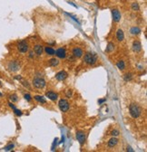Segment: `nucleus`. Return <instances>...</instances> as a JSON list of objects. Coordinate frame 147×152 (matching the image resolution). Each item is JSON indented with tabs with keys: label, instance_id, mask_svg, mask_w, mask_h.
<instances>
[{
	"label": "nucleus",
	"instance_id": "7ed1b4c3",
	"mask_svg": "<svg viewBox=\"0 0 147 152\" xmlns=\"http://www.w3.org/2000/svg\"><path fill=\"white\" fill-rule=\"evenodd\" d=\"M33 85L36 89H43L46 86V81L42 78H35L33 80Z\"/></svg>",
	"mask_w": 147,
	"mask_h": 152
},
{
	"label": "nucleus",
	"instance_id": "b1692460",
	"mask_svg": "<svg viewBox=\"0 0 147 152\" xmlns=\"http://www.w3.org/2000/svg\"><path fill=\"white\" fill-rule=\"evenodd\" d=\"M132 9L134 11H138L139 10V5L137 3H133L132 4Z\"/></svg>",
	"mask_w": 147,
	"mask_h": 152
},
{
	"label": "nucleus",
	"instance_id": "1a4fd4ad",
	"mask_svg": "<svg viewBox=\"0 0 147 152\" xmlns=\"http://www.w3.org/2000/svg\"><path fill=\"white\" fill-rule=\"evenodd\" d=\"M112 15H113V19L114 22H119L121 20V14L117 9H113L112 10Z\"/></svg>",
	"mask_w": 147,
	"mask_h": 152
},
{
	"label": "nucleus",
	"instance_id": "a878e982",
	"mask_svg": "<svg viewBox=\"0 0 147 152\" xmlns=\"http://www.w3.org/2000/svg\"><path fill=\"white\" fill-rule=\"evenodd\" d=\"M111 134H112V136L116 137V136H118V135L120 134V132H119V130H114L111 132Z\"/></svg>",
	"mask_w": 147,
	"mask_h": 152
},
{
	"label": "nucleus",
	"instance_id": "423d86ee",
	"mask_svg": "<svg viewBox=\"0 0 147 152\" xmlns=\"http://www.w3.org/2000/svg\"><path fill=\"white\" fill-rule=\"evenodd\" d=\"M17 49L20 53H26L28 51V45L27 43L25 41H22L20 42L18 45H17Z\"/></svg>",
	"mask_w": 147,
	"mask_h": 152
},
{
	"label": "nucleus",
	"instance_id": "f257e3e1",
	"mask_svg": "<svg viewBox=\"0 0 147 152\" xmlns=\"http://www.w3.org/2000/svg\"><path fill=\"white\" fill-rule=\"evenodd\" d=\"M129 112H130V115L136 119L138 117H140V115L142 114V109L140 108V106H138L135 103H132L130 106H129Z\"/></svg>",
	"mask_w": 147,
	"mask_h": 152
},
{
	"label": "nucleus",
	"instance_id": "0eeeda50",
	"mask_svg": "<svg viewBox=\"0 0 147 152\" xmlns=\"http://www.w3.org/2000/svg\"><path fill=\"white\" fill-rule=\"evenodd\" d=\"M55 54H56V55L57 56L58 58L64 59V58H66V49H64V48H59V49H57V50L56 51Z\"/></svg>",
	"mask_w": 147,
	"mask_h": 152
},
{
	"label": "nucleus",
	"instance_id": "4468645a",
	"mask_svg": "<svg viewBox=\"0 0 147 152\" xmlns=\"http://www.w3.org/2000/svg\"><path fill=\"white\" fill-rule=\"evenodd\" d=\"M43 46L40 45H36L35 47H34V52H35V54H36V55H41L42 54H43Z\"/></svg>",
	"mask_w": 147,
	"mask_h": 152
},
{
	"label": "nucleus",
	"instance_id": "2f4dec72",
	"mask_svg": "<svg viewBox=\"0 0 147 152\" xmlns=\"http://www.w3.org/2000/svg\"><path fill=\"white\" fill-rule=\"evenodd\" d=\"M104 101H105V100H100V101H99V103H102V102H104Z\"/></svg>",
	"mask_w": 147,
	"mask_h": 152
},
{
	"label": "nucleus",
	"instance_id": "f03ea898",
	"mask_svg": "<svg viewBox=\"0 0 147 152\" xmlns=\"http://www.w3.org/2000/svg\"><path fill=\"white\" fill-rule=\"evenodd\" d=\"M84 61L85 62V63L88 64V65H94L97 62V55L95 54L87 53L85 55Z\"/></svg>",
	"mask_w": 147,
	"mask_h": 152
},
{
	"label": "nucleus",
	"instance_id": "ddd939ff",
	"mask_svg": "<svg viewBox=\"0 0 147 152\" xmlns=\"http://www.w3.org/2000/svg\"><path fill=\"white\" fill-rule=\"evenodd\" d=\"M8 68L10 69V71L15 72V71H17V70H18V68H19V64H18L15 61L11 62L10 63H9V65H8Z\"/></svg>",
	"mask_w": 147,
	"mask_h": 152
},
{
	"label": "nucleus",
	"instance_id": "5701e85b",
	"mask_svg": "<svg viewBox=\"0 0 147 152\" xmlns=\"http://www.w3.org/2000/svg\"><path fill=\"white\" fill-rule=\"evenodd\" d=\"M132 78H133L132 73H126V74L124 75V77H123V79H124L125 81H130Z\"/></svg>",
	"mask_w": 147,
	"mask_h": 152
},
{
	"label": "nucleus",
	"instance_id": "4be33fe9",
	"mask_svg": "<svg viewBox=\"0 0 147 152\" xmlns=\"http://www.w3.org/2000/svg\"><path fill=\"white\" fill-rule=\"evenodd\" d=\"M114 45L113 43H109V44H108V45H107V47H106L105 52L110 53V52H112V51H114Z\"/></svg>",
	"mask_w": 147,
	"mask_h": 152
},
{
	"label": "nucleus",
	"instance_id": "393cba45",
	"mask_svg": "<svg viewBox=\"0 0 147 152\" xmlns=\"http://www.w3.org/2000/svg\"><path fill=\"white\" fill-rule=\"evenodd\" d=\"M10 100L13 101V102H16V101H18L17 95H16V94H13V95H11V96H10Z\"/></svg>",
	"mask_w": 147,
	"mask_h": 152
},
{
	"label": "nucleus",
	"instance_id": "6ab92c4d",
	"mask_svg": "<svg viewBox=\"0 0 147 152\" xmlns=\"http://www.w3.org/2000/svg\"><path fill=\"white\" fill-rule=\"evenodd\" d=\"M49 64L51 66H57L59 64V60L57 58H52L51 60H49Z\"/></svg>",
	"mask_w": 147,
	"mask_h": 152
},
{
	"label": "nucleus",
	"instance_id": "c756f323",
	"mask_svg": "<svg viewBox=\"0 0 147 152\" xmlns=\"http://www.w3.org/2000/svg\"><path fill=\"white\" fill-rule=\"evenodd\" d=\"M66 95H67V97H70V96H71V95H72V91H70V90H69V91H67Z\"/></svg>",
	"mask_w": 147,
	"mask_h": 152
},
{
	"label": "nucleus",
	"instance_id": "7c9ffc66",
	"mask_svg": "<svg viewBox=\"0 0 147 152\" xmlns=\"http://www.w3.org/2000/svg\"><path fill=\"white\" fill-rule=\"evenodd\" d=\"M127 150H129V151H132V152L133 151V149L130 147H127Z\"/></svg>",
	"mask_w": 147,
	"mask_h": 152
},
{
	"label": "nucleus",
	"instance_id": "bb28decb",
	"mask_svg": "<svg viewBox=\"0 0 147 152\" xmlns=\"http://www.w3.org/2000/svg\"><path fill=\"white\" fill-rule=\"evenodd\" d=\"M14 112H15V115H17V116H21V115H22V112H21V111H19V110H17L16 108H15V109H14Z\"/></svg>",
	"mask_w": 147,
	"mask_h": 152
},
{
	"label": "nucleus",
	"instance_id": "9b49d317",
	"mask_svg": "<svg viewBox=\"0 0 147 152\" xmlns=\"http://www.w3.org/2000/svg\"><path fill=\"white\" fill-rule=\"evenodd\" d=\"M46 96L47 97L48 99H50L51 101H56L57 98H58L57 93L54 92V91H47L46 93Z\"/></svg>",
	"mask_w": 147,
	"mask_h": 152
},
{
	"label": "nucleus",
	"instance_id": "39448f33",
	"mask_svg": "<svg viewBox=\"0 0 147 152\" xmlns=\"http://www.w3.org/2000/svg\"><path fill=\"white\" fill-rule=\"evenodd\" d=\"M76 139L79 141L80 145H84L85 142V133L84 131H77L76 132Z\"/></svg>",
	"mask_w": 147,
	"mask_h": 152
},
{
	"label": "nucleus",
	"instance_id": "aec40b11",
	"mask_svg": "<svg viewBox=\"0 0 147 152\" xmlns=\"http://www.w3.org/2000/svg\"><path fill=\"white\" fill-rule=\"evenodd\" d=\"M116 66L118 67V69L119 70H124V68H125V63H124V62L123 61H118L116 63Z\"/></svg>",
	"mask_w": 147,
	"mask_h": 152
},
{
	"label": "nucleus",
	"instance_id": "f8f14e48",
	"mask_svg": "<svg viewBox=\"0 0 147 152\" xmlns=\"http://www.w3.org/2000/svg\"><path fill=\"white\" fill-rule=\"evenodd\" d=\"M142 49V45L139 41H134L133 43V50L134 52H140Z\"/></svg>",
	"mask_w": 147,
	"mask_h": 152
},
{
	"label": "nucleus",
	"instance_id": "2eb2a0df",
	"mask_svg": "<svg viewBox=\"0 0 147 152\" xmlns=\"http://www.w3.org/2000/svg\"><path fill=\"white\" fill-rule=\"evenodd\" d=\"M116 38L119 42H121L124 39V34H123V31L122 29H118L116 32Z\"/></svg>",
	"mask_w": 147,
	"mask_h": 152
},
{
	"label": "nucleus",
	"instance_id": "f3484780",
	"mask_svg": "<svg viewBox=\"0 0 147 152\" xmlns=\"http://www.w3.org/2000/svg\"><path fill=\"white\" fill-rule=\"evenodd\" d=\"M130 33H131L132 35H139V34L141 33V29H140L139 27H137V26H134V27H132V28H131Z\"/></svg>",
	"mask_w": 147,
	"mask_h": 152
},
{
	"label": "nucleus",
	"instance_id": "20e7f679",
	"mask_svg": "<svg viewBox=\"0 0 147 152\" xmlns=\"http://www.w3.org/2000/svg\"><path fill=\"white\" fill-rule=\"evenodd\" d=\"M58 106H59V109L61 110V112H66L68 110H69V102L65 100V99H62L59 101V103H58Z\"/></svg>",
	"mask_w": 147,
	"mask_h": 152
},
{
	"label": "nucleus",
	"instance_id": "473e14b6",
	"mask_svg": "<svg viewBox=\"0 0 147 152\" xmlns=\"http://www.w3.org/2000/svg\"><path fill=\"white\" fill-rule=\"evenodd\" d=\"M0 96H2V94H1V93H0Z\"/></svg>",
	"mask_w": 147,
	"mask_h": 152
},
{
	"label": "nucleus",
	"instance_id": "a211bd4d",
	"mask_svg": "<svg viewBox=\"0 0 147 152\" xmlns=\"http://www.w3.org/2000/svg\"><path fill=\"white\" fill-rule=\"evenodd\" d=\"M45 52L48 55H55V53H56V51L54 50L52 47H48V46L45 48Z\"/></svg>",
	"mask_w": 147,
	"mask_h": 152
},
{
	"label": "nucleus",
	"instance_id": "412c9836",
	"mask_svg": "<svg viewBox=\"0 0 147 152\" xmlns=\"http://www.w3.org/2000/svg\"><path fill=\"white\" fill-rule=\"evenodd\" d=\"M34 98H35V100H36V101H39V102H41V103H46V99H45V98H44L43 96H39V95H36V96H35Z\"/></svg>",
	"mask_w": 147,
	"mask_h": 152
},
{
	"label": "nucleus",
	"instance_id": "c85d7f7f",
	"mask_svg": "<svg viewBox=\"0 0 147 152\" xmlns=\"http://www.w3.org/2000/svg\"><path fill=\"white\" fill-rule=\"evenodd\" d=\"M25 99L27 101H31V96L29 95V94H25Z\"/></svg>",
	"mask_w": 147,
	"mask_h": 152
},
{
	"label": "nucleus",
	"instance_id": "cd10ccee",
	"mask_svg": "<svg viewBox=\"0 0 147 152\" xmlns=\"http://www.w3.org/2000/svg\"><path fill=\"white\" fill-rule=\"evenodd\" d=\"M14 147H15V146H14V144H10V145L6 146V147L5 148V150H11V149H12V148H13Z\"/></svg>",
	"mask_w": 147,
	"mask_h": 152
},
{
	"label": "nucleus",
	"instance_id": "6e6552de",
	"mask_svg": "<svg viewBox=\"0 0 147 152\" xmlns=\"http://www.w3.org/2000/svg\"><path fill=\"white\" fill-rule=\"evenodd\" d=\"M67 72L65 71H61L59 72L58 73H56V80H58V81H64V80H66V78H67Z\"/></svg>",
	"mask_w": 147,
	"mask_h": 152
},
{
	"label": "nucleus",
	"instance_id": "dca6fc26",
	"mask_svg": "<svg viewBox=\"0 0 147 152\" xmlns=\"http://www.w3.org/2000/svg\"><path fill=\"white\" fill-rule=\"evenodd\" d=\"M117 143H118V139H117L116 138H112L111 139L108 141V147L110 148H113L114 147V146H116Z\"/></svg>",
	"mask_w": 147,
	"mask_h": 152
},
{
	"label": "nucleus",
	"instance_id": "9d476101",
	"mask_svg": "<svg viewBox=\"0 0 147 152\" xmlns=\"http://www.w3.org/2000/svg\"><path fill=\"white\" fill-rule=\"evenodd\" d=\"M83 54H84V53H83V50H82L81 48L76 47V48H75L73 50V55L76 58H80V57L83 56Z\"/></svg>",
	"mask_w": 147,
	"mask_h": 152
}]
</instances>
